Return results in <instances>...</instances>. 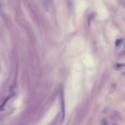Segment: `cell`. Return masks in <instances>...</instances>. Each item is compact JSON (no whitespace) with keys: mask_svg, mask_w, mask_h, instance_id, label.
Here are the masks:
<instances>
[{"mask_svg":"<svg viewBox=\"0 0 125 125\" xmlns=\"http://www.w3.org/2000/svg\"><path fill=\"white\" fill-rule=\"evenodd\" d=\"M101 125H107L106 121L105 120H103L101 122Z\"/></svg>","mask_w":125,"mask_h":125,"instance_id":"3","label":"cell"},{"mask_svg":"<svg viewBox=\"0 0 125 125\" xmlns=\"http://www.w3.org/2000/svg\"><path fill=\"white\" fill-rule=\"evenodd\" d=\"M122 65H122V64H117L116 66H117V67L118 68H120L121 67H122Z\"/></svg>","mask_w":125,"mask_h":125,"instance_id":"4","label":"cell"},{"mask_svg":"<svg viewBox=\"0 0 125 125\" xmlns=\"http://www.w3.org/2000/svg\"><path fill=\"white\" fill-rule=\"evenodd\" d=\"M123 39H118L116 41V42H115V45L116 46H118L119 45H120L121 44V43L123 42Z\"/></svg>","mask_w":125,"mask_h":125,"instance_id":"2","label":"cell"},{"mask_svg":"<svg viewBox=\"0 0 125 125\" xmlns=\"http://www.w3.org/2000/svg\"><path fill=\"white\" fill-rule=\"evenodd\" d=\"M96 13L95 12L91 13V14H90L88 15V16H87V23H88V26H89L91 21L96 17Z\"/></svg>","mask_w":125,"mask_h":125,"instance_id":"1","label":"cell"}]
</instances>
